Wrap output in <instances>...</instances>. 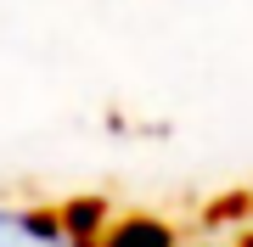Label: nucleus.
<instances>
[{
    "instance_id": "1",
    "label": "nucleus",
    "mask_w": 253,
    "mask_h": 247,
    "mask_svg": "<svg viewBox=\"0 0 253 247\" xmlns=\"http://www.w3.org/2000/svg\"><path fill=\"white\" fill-rule=\"evenodd\" d=\"M0 247H84V242L62 225V213L0 208Z\"/></svg>"
}]
</instances>
